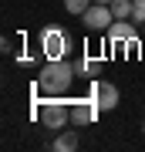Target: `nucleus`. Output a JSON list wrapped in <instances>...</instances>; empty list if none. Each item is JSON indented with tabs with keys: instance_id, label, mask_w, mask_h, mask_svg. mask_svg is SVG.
<instances>
[{
	"instance_id": "obj_1",
	"label": "nucleus",
	"mask_w": 145,
	"mask_h": 152,
	"mask_svg": "<svg viewBox=\"0 0 145 152\" xmlns=\"http://www.w3.org/2000/svg\"><path fill=\"white\" fill-rule=\"evenodd\" d=\"M74 78H78V71L71 61H47V64L41 68V75H37V91L41 95H64L71 85H74Z\"/></svg>"
},
{
	"instance_id": "obj_2",
	"label": "nucleus",
	"mask_w": 145,
	"mask_h": 152,
	"mask_svg": "<svg viewBox=\"0 0 145 152\" xmlns=\"http://www.w3.org/2000/svg\"><path fill=\"white\" fill-rule=\"evenodd\" d=\"M34 115H37L47 129H64L71 122V105L61 95H47V98H41V102L34 105Z\"/></svg>"
},
{
	"instance_id": "obj_3",
	"label": "nucleus",
	"mask_w": 145,
	"mask_h": 152,
	"mask_svg": "<svg viewBox=\"0 0 145 152\" xmlns=\"http://www.w3.org/2000/svg\"><path fill=\"white\" fill-rule=\"evenodd\" d=\"M68 51H71V41H68V34L61 31V27H44L41 31V54L47 58V61L68 58Z\"/></svg>"
},
{
	"instance_id": "obj_4",
	"label": "nucleus",
	"mask_w": 145,
	"mask_h": 152,
	"mask_svg": "<svg viewBox=\"0 0 145 152\" xmlns=\"http://www.w3.org/2000/svg\"><path fill=\"white\" fill-rule=\"evenodd\" d=\"M81 24L88 31H108L115 24V14H111V4H91L85 14H81Z\"/></svg>"
},
{
	"instance_id": "obj_5",
	"label": "nucleus",
	"mask_w": 145,
	"mask_h": 152,
	"mask_svg": "<svg viewBox=\"0 0 145 152\" xmlns=\"http://www.w3.org/2000/svg\"><path fill=\"white\" fill-rule=\"evenodd\" d=\"M98 115H101V108H98V102L91 95L71 102V122L74 125H91V122H98Z\"/></svg>"
},
{
	"instance_id": "obj_6",
	"label": "nucleus",
	"mask_w": 145,
	"mask_h": 152,
	"mask_svg": "<svg viewBox=\"0 0 145 152\" xmlns=\"http://www.w3.org/2000/svg\"><path fill=\"white\" fill-rule=\"evenodd\" d=\"M105 37L111 48H125V44H132V41H138V31H135V20H115L111 27L105 31Z\"/></svg>"
},
{
	"instance_id": "obj_7",
	"label": "nucleus",
	"mask_w": 145,
	"mask_h": 152,
	"mask_svg": "<svg viewBox=\"0 0 145 152\" xmlns=\"http://www.w3.org/2000/svg\"><path fill=\"white\" fill-rule=\"evenodd\" d=\"M91 98L98 102L101 112H111L115 105H118V88L111 81H91Z\"/></svg>"
},
{
	"instance_id": "obj_8",
	"label": "nucleus",
	"mask_w": 145,
	"mask_h": 152,
	"mask_svg": "<svg viewBox=\"0 0 145 152\" xmlns=\"http://www.w3.org/2000/svg\"><path fill=\"white\" fill-rule=\"evenodd\" d=\"M74 149H78V132L74 129L61 132V135L51 142V152H74Z\"/></svg>"
},
{
	"instance_id": "obj_9",
	"label": "nucleus",
	"mask_w": 145,
	"mask_h": 152,
	"mask_svg": "<svg viewBox=\"0 0 145 152\" xmlns=\"http://www.w3.org/2000/svg\"><path fill=\"white\" fill-rule=\"evenodd\" d=\"M115 20H132V0H111Z\"/></svg>"
},
{
	"instance_id": "obj_10",
	"label": "nucleus",
	"mask_w": 145,
	"mask_h": 152,
	"mask_svg": "<svg viewBox=\"0 0 145 152\" xmlns=\"http://www.w3.org/2000/svg\"><path fill=\"white\" fill-rule=\"evenodd\" d=\"M91 4H95V0H64V10H68L71 17H81Z\"/></svg>"
},
{
	"instance_id": "obj_11",
	"label": "nucleus",
	"mask_w": 145,
	"mask_h": 152,
	"mask_svg": "<svg viewBox=\"0 0 145 152\" xmlns=\"http://www.w3.org/2000/svg\"><path fill=\"white\" fill-rule=\"evenodd\" d=\"M74 71L78 75H91V71H98V61L95 58H81V61H74Z\"/></svg>"
},
{
	"instance_id": "obj_12",
	"label": "nucleus",
	"mask_w": 145,
	"mask_h": 152,
	"mask_svg": "<svg viewBox=\"0 0 145 152\" xmlns=\"http://www.w3.org/2000/svg\"><path fill=\"white\" fill-rule=\"evenodd\" d=\"M132 20L138 24V27L145 24V0H132Z\"/></svg>"
},
{
	"instance_id": "obj_13",
	"label": "nucleus",
	"mask_w": 145,
	"mask_h": 152,
	"mask_svg": "<svg viewBox=\"0 0 145 152\" xmlns=\"http://www.w3.org/2000/svg\"><path fill=\"white\" fill-rule=\"evenodd\" d=\"M95 4H111V0H95Z\"/></svg>"
},
{
	"instance_id": "obj_14",
	"label": "nucleus",
	"mask_w": 145,
	"mask_h": 152,
	"mask_svg": "<svg viewBox=\"0 0 145 152\" xmlns=\"http://www.w3.org/2000/svg\"><path fill=\"white\" fill-rule=\"evenodd\" d=\"M142 34H145V24H142Z\"/></svg>"
},
{
	"instance_id": "obj_15",
	"label": "nucleus",
	"mask_w": 145,
	"mask_h": 152,
	"mask_svg": "<svg viewBox=\"0 0 145 152\" xmlns=\"http://www.w3.org/2000/svg\"><path fill=\"white\" fill-rule=\"evenodd\" d=\"M142 132H145V122H142Z\"/></svg>"
}]
</instances>
